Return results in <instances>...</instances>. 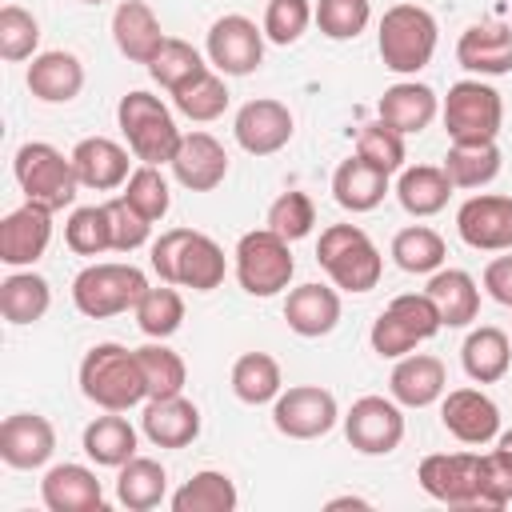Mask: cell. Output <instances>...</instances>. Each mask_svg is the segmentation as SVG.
Masks as SVG:
<instances>
[{
	"label": "cell",
	"instance_id": "obj_1",
	"mask_svg": "<svg viewBox=\"0 0 512 512\" xmlns=\"http://www.w3.org/2000/svg\"><path fill=\"white\" fill-rule=\"evenodd\" d=\"M152 272L164 280V284H180V288H192V292H212L224 284V272H228V260H224V248L196 232V228H168L160 232V240H152Z\"/></svg>",
	"mask_w": 512,
	"mask_h": 512
},
{
	"label": "cell",
	"instance_id": "obj_2",
	"mask_svg": "<svg viewBox=\"0 0 512 512\" xmlns=\"http://www.w3.org/2000/svg\"><path fill=\"white\" fill-rule=\"evenodd\" d=\"M80 392L104 412H128L140 400H148V384L136 352L112 340L88 348L80 360Z\"/></svg>",
	"mask_w": 512,
	"mask_h": 512
},
{
	"label": "cell",
	"instance_id": "obj_3",
	"mask_svg": "<svg viewBox=\"0 0 512 512\" xmlns=\"http://www.w3.org/2000/svg\"><path fill=\"white\" fill-rule=\"evenodd\" d=\"M316 264L340 292H372L384 272V256L360 224H328L316 244Z\"/></svg>",
	"mask_w": 512,
	"mask_h": 512
},
{
	"label": "cell",
	"instance_id": "obj_4",
	"mask_svg": "<svg viewBox=\"0 0 512 512\" xmlns=\"http://www.w3.org/2000/svg\"><path fill=\"white\" fill-rule=\"evenodd\" d=\"M376 48L388 72L396 76H416L420 68L432 64L436 52V20L420 4H392L380 20Z\"/></svg>",
	"mask_w": 512,
	"mask_h": 512
},
{
	"label": "cell",
	"instance_id": "obj_5",
	"mask_svg": "<svg viewBox=\"0 0 512 512\" xmlns=\"http://www.w3.org/2000/svg\"><path fill=\"white\" fill-rule=\"evenodd\" d=\"M116 120H120V132L132 148V156L140 164H172L176 148H180V128L172 120V112L160 104V96L152 92H124L120 104H116Z\"/></svg>",
	"mask_w": 512,
	"mask_h": 512
},
{
	"label": "cell",
	"instance_id": "obj_6",
	"mask_svg": "<svg viewBox=\"0 0 512 512\" xmlns=\"http://www.w3.org/2000/svg\"><path fill=\"white\" fill-rule=\"evenodd\" d=\"M12 172H16V184L20 192L48 208V212H60L76 200V188H80V176L72 168V156H64L60 148L44 144V140H28L16 148V160H12Z\"/></svg>",
	"mask_w": 512,
	"mask_h": 512
},
{
	"label": "cell",
	"instance_id": "obj_7",
	"mask_svg": "<svg viewBox=\"0 0 512 512\" xmlns=\"http://www.w3.org/2000/svg\"><path fill=\"white\" fill-rule=\"evenodd\" d=\"M144 292H148V276L136 264H116V260L88 264L72 280V304L88 320H108V316H120V312L136 308V300Z\"/></svg>",
	"mask_w": 512,
	"mask_h": 512
},
{
	"label": "cell",
	"instance_id": "obj_8",
	"mask_svg": "<svg viewBox=\"0 0 512 512\" xmlns=\"http://www.w3.org/2000/svg\"><path fill=\"white\" fill-rule=\"evenodd\" d=\"M232 256H236V280H240V288L248 296H260V300L284 292L288 280H292V272H296V260H292L288 240L276 236L268 224L244 232Z\"/></svg>",
	"mask_w": 512,
	"mask_h": 512
},
{
	"label": "cell",
	"instance_id": "obj_9",
	"mask_svg": "<svg viewBox=\"0 0 512 512\" xmlns=\"http://www.w3.org/2000/svg\"><path fill=\"white\" fill-rule=\"evenodd\" d=\"M444 132L452 144H480L496 140L504 124V100L492 84L484 80H456L444 96Z\"/></svg>",
	"mask_w": 512,
	"mask_h": 512
},
{
	"label": "cell",
	"instance_id": "obj_10",
	"mask_svg": "<svg viewBox=\"0 0 512 512\" xmlns=\"http://www.w3.org/2000/svg\"><path fill=\"white\" fill-rule=\"evenodd\" d=\"M420 488L448 508H480V456L476 452H432L416 468Z\"/></svg>",
	"mask_w": 512,
	"mask_h": 512
},
{
	"label": "cell",
	"instance_id": "obj_11",
	"mask_svg": "<svg viewBox=\"0 0 512 512\" xmlns=\"http://www.w3.org/2000/svg\"><path fill=\"white\" fill-rule=\"evenodd\" d=\"M336 420H340L336 396L320 384H296L272 400V424L288 440H316V436L332 432Z\"/></svg>",
	"mask_w": 512,
	"mask_h": 512
},
{
	"label": "cell",
	"instance_id": "obj_12",
	"mask_svg": "<svg viewBox=\"0 0 512 512\" xmlns=\"http://www.w3.org/2000/svg\"><path fill=\"white\" fill-rule=\"evenodd\" d=\"M344 436L360 456H388L404 440V412L392 396H360L344 416Z\"/></svg>",
	"mask_w": 512,
	"mask_h": 512
},
{
	"label": "cell",
	"instance_id": "obj_13",
	"mask_svg": "<svg viewBox=\"0 0 512 512\" xmlns=\"http://www.w3.org/2000/svg\"><path fill=\"white\" fill-rule=\"evenodd\" d=\"M264 28H256V20L240 16V12H228L220 16L212 28H208V40H204V52L212 60L216 72L224 76H248L260 68L264 60Z\"/></svg>",
	"mask_w": 512,
	"mask_h": 512
},
{
	"label": "cell",
	"instance_id": "obj_14",
	"mask_svg": "<svg viewBox=\"0 0 512 512\" xmlns=\"http://www.w3.org/2000/svg\"><path fill=\"white\" fill-rule=\"evenodd\" d=\"M456 232L476 252H512V196H468L456 208Z\"/></svg>",
	"mask_w": 512,
	"mask_h": 512
},
{
	"label": "cell",
	"instance_id": "obj_15",
	"mask_svg": "<svg viewBox=\"0 0 512 512\" xmlns=\"http://www.w3.org/2000/svg\"><path fill=\"white\" fill-rule=\"evenodd\" d=\"M232 132H236V144L248 152V156H272L280 152L292 132H296V120L288 112V104L272 100V96H260V100H248L236 120H232Z\"/></svg>",
	"mask_w": 512,
	"mask_h": 512
},
{
	"label": "cell",
	"instance_id": "obj_16",
	"mask_svg": "<svg viewBox=\"0 0 512 512\" xmlns=\"http://www.w3.org/2000/svg\"><path fill=\"white\" fill-rule=\"evenodd\" d=\"M440 424L460 444H492L500 436V408L480 388H452V392H444Z\"/></svg>",
	"mask_w": 512,
	"mask_h": 512
},
{
	"label": "cell",
	"instance_id": "obj_17",
	"mask_svg": "<svg viewBox=\"0 0 512 512\" xmlns=\"http://www.w3.org/2000/svg\"><path fill=\"white\" fill-rule=\"evenodd\" d=\"M52 240V212L24 200L16 212H8L0 220V260L8 268H28L44 256Z\"/></svg>",
	"mask_w": 512,
	"mask_h": 512
},
{
	"label": "cell",
	"instance_id": "obj_18",
	"mask_svg": "<svg viewBox=\"0 0 512 512\" xmlns=\"http://www.w3.org/2000/svg\"><path fill=\"white\" fill-rule=\"evenodd\" d=\"M56 452V428L40 412H16L0 424V460L8 468H40Z\"/></svg>",
	"mask_w": 512,
	"mask_h": 512
},
{
	"label": "cell",
	"instance_id": "obj_19",
	"mask_svg": "<svg viewBox=\"0 0 512 512\" xmlns=\"http://www.w3.org/2000/svg\"><path fill=\"white\" fill-rule=\"evenodd\" d=\"M172 176L188 188V192H212L224 184L228 176V152L216 136L208 132H184L180 148L172 156Z\"/></svg>",
	"mask_w": 512,
	"mask_h": 512
},
{
	"label": "cell",
	"instance_id": "obj_20",
	"mask_svg": "<svg viewBox=\"0 0 512 512\" xmlns=\"http://www.w3.org/2000/svg\"><path fill=\"white\" fill-rule=\"evenodd\" d=\"M388 392L400 408H428L436 400H444L448 392V372L440 356L428 352H408L396 360L392 376H388Z\"/></svg>",
	"mask_w": 512,
	"mask_h": 512
},
{
	"label": "cell",
	"instance_id": "obj_21",
	"mask_svg": "<svg viewBox=\"0 0 512 512\" xmlns=\"http://www.w3.org/2000/svg\"><path fill=\"white\" fill-rule=\"evenodd\" d=\"M456 60H460V68H468L476 76L512 72V28L500 24V20L468 24L456 40Z\"/></svg>",
	"mask_w": 512,
	"mask_h": 512
},
{
	"label": "cell",
	"instance_id": "obj_22",
	"mask_svg": "<svg viewBox=\"0 0 512 512\" xmlns=\"http://www.w3.org/2000/svg\"><path fill=\"white\" fill-rule=\"evenodd\" d=\"M40 500L48 512H104V488L84 464H56L40 480Z\"/></svg>",
	"mask_w": 512,
	"mask_h": 512
},
{
	"label": "cell",
	"instance_id": "obj_23",
	"mask_svg": "<svg viewBox=\"0 0 512 512\" xmlns=\"http://www.w3.org/2000/svg\"><path fill=\"white\" fill-rule=\"evenodd\" d=\"M128 152L132 148H124L108 136H84L72 148V168L80 176V188H92V192L124 188V180L132 176L128 172Z\"/></svg>",
	"mask_w": 512,
	"mask_h": 512
},
{
	"label": "cell",
	"instance_id": "obj_24",
	"mask_svg": "<svg viewBox=\"0 0 512 512\" xmlns=\"http://www.w3.org/2000/svg\"><path fill=\"white\" fill-rule=\"evenodd\" d=\"M112 40L116 48L132 60V64H152L156 52L164 48V32H160V20L156 12L144 4V0H120L116 12H112Z\"/></svg>",
	"mask_w": 512,
	"mask_h": 512
},
{
	"label": "cell",
	"instance_id": "obj_25",
	"mask_svg": "<svg viewBox=\"0 0 512 512\" xmlns=\"http://www.w3.org/2000/svg\"><path fill=\"white\" fill-rule=\"evenodd\" d=\"M28 92L44 104H68L80 96L84 88V64L76 52H64V48H52V52H40L32 56L28 64Z\"/></svg>",
	"mask_w": 512,
	"mask_h": 512
},
{
	"label": "cell",
	"instance_id": "obj_26",
	"mask_svg": "<svg viewBox=\"0 0 512 512\" xmlns=\"http://www.w3.org/2000/svg\"><path fill=\"white\" fill-rule=\"evenodd\" d=\"M440 112V100L428 84H416V80H400L392 88H384V96L376 100V116L396 128L400 136H416L424 132Z\"/></svg>",
	"mask_w": 512,
	"mask_h": 512
},
{
	"label": "cell",
	"instance_id": "obj_27",
	"mask_svg": "<svg viewBox=\"0 0 512 512\" xmlns=\"http://www.w3.org/2000/svg\"><path fill=\"white\" fill-rule=\"evenodd\" d=\"M284 320L304 340L328 336L340 324V296H336V288H328V284H300V288H292L288 300H284Z\"/></svg>",
	"mask_w": 512,
	"mask_h": 512
},
{
	"label": "cell",
	"instance_id": "obj_28",
	"mask_svg": "<svg viewBox=\"0 0 512 512\" xmlns=\"http://www.w3.org/2000/svg\"><path fill=\"white\" fill-rule=\"evenodd\" d=\"M140 428L156 448H188L200 436V408L184 396L148 400V408L140 416Z\"/></svg>",
	"mask_w": 512,
	"mask_h": 512
},
{
	"label": "cell",
	"instance_id": "obj_29",
	"mask_svg": "<svg viewBox=\"0 0 512 512\" xmlns=\"http://www.w3.org/2000/svg\"><path fill=\"white\" fill-rule=\"evenodd\" d=\"M444 328H468L480 316V288L464 268H436L424 284Z\"/></svg>",
	"mask_w": 512,
	"mask_h": 512
},
{
	"label": "cell",
	"instance_id": "obj_30",
	"mask_svg": "<svg viewBox=\"0 0 512 512\" xmlns=\"http://www.w3.org/2000/svg\"><path fill=\"white\" fill-rule=\"evenodd\" d=\"M448 196H452V180L444 168L436 164H412V168H400V180H396V200L408 216L424 220V216H436L448 208Z\"/></svg>",
	"mask_w": 512,
	"mask_h": 512
},
{
	"label": "cell",
	"instance_id": "obj_31",
	"mask_svg": "<svg viewBox=\"0 0 512 512\" xmlns=\"http://www.w3.org/2000/svg\"><path fill=\"white\" fill-rule=\"evenodd\" d=\"M332 196L344 212H372L388 196V172L372 168L360 156H348L332 172Z\"/></svg>",
	"mask_w": 512,
	"mask_h": 512
},
{
	"label": "cell",
	"instance_id": "obj_32",
	"mask_svg": "<svg viewBox=\"0 0 512 512\" xmlns=\"http://www.w3.org/2000/svg\"><path fill=\"white\" fill-rule=\"evenodd\" d=\"M460 364H464L468 380H476V384H496V380L508 372V364H512V340H508L500 328L480 324V328L468 332V340H464V348H460Z\"/></svg>",
	"mask_w": 512,
	"mask_h": 512
},
{
	"label": "cell",
	"instance_id": "obj_33",
	"mask_svg": "<svg viewBox=\"0 0 512 512\" xmlns=\"http://www.w3.org/2000/svg\"><path fill=\"white\" fill-rule=\"evenodd\" d=\"M116 472H120L116 476V500L128 512H148V508H156L168 496V472L152 456H132Z\"/></svg>",
	"mask_w": 512,
	"mask_h": 512
},
{
	"label": "cell",
	"instance_id": "obj_34",
	"mask_svg": "<svg viewBox=\"0 0 512 512\" xmlns=\"http://www.w3.org/2000/svg\"><path fill=\"white\" fill-rule=\"evenodd\" d=\"M80 444H84L88 460H96L100 468H120L136 456V428L120 412H104L84 428Z\"/></svg>",
	"mask_w": 512,
	"mask_h": 512
},
{
	"label": "cell",
	"instance_id": "obj_35",
	"mask_svg": "<svg viewBox=\"0 0 512 512\" xmlns=\"http://www.w3.org/2000/svg\"><path fill=\"white\" fill-rule=\"evenodd\" d=\"M500 148L496 140H480V144H452L444 152V172L452 180V188H484L500 176Z\"/></svg>",
	"mask_w": 512,
	"mask_h": 512
},
{
	"label": "cell",
	"instance_id": "obj_36",
	"mask_svg": "<svg viewBox=\"0 0 512 512\" xmlns=\"http://www.w3.org/2000/svg\"><path fill=\"white\" fill-rule=\"evenodd\" d=\"M52 304V288L36 272H12L0 284V312L8 324H36Z\"/></svg>",
	"mask_w": 512,
	"mask_h": 512
},
{
	"label": "cell",
	"instance_id": "obj_37",
	"mask_svg": "<svg viewBox=\"0 0 512 512\" xmlns=\"http://www.w3.org/2000/svg\"><path fill=\"white\" fill-rule=\"evenodd\" d=\"M444 256H448L444 236L428 224H408L392 236V260H396V268H404L412 276H432L444 264Z\"/></svg>",
	"mask_w": 512,
	"mask_h": 512
},
{
	"label": "cell",
	"instance_id": "obj_38",
	"mask_svg": "<svg viewBox=\"0 0 512 512\" xmlns=\"http://www.w3.org/2000/svg\"><path fill=\"white\" fill-rule=\"evenodd\" d=\"M236 484L216 472V468H204L196 472L192 480H184L176 492H172V512H232L236 508Z\"/></svg>",
	"mask_w": 512,
	"mask_h": 512
},
{
	"label": "cell",
	"instance_id": "obj_39",
	"mask_svg": "<svg viewBox=\"0 0 512 512\" xmlns=\"http://www.w3.org/2000/svg\"><path fill=\"white\" fill-rule=\"evenodd\" d=\"M136 324L148 340H168L180 324H184V296L176 292V284H148V292L136 300Z\"/></svg>",
	"mask_w": 512,
	"mask_h": 512
},
{
	"label": "cell",
	"instance_id": "obj_40",
	"mask_svg": "<svg viewBox=\"0 0 512 512\" xmlns=\"http://www.w3.org/2000/svg\"><path fill=\"white\" fill-rule=\"evenodd\" d=\"M136 360H140V372H144V384H148V400H164V396L184 392L188 368H184L180 352H172L164 340H152V344L136 348Z\"/></svg>",
	"mask_w": 512,
	"mask_h": 512
},
{
	"label": "cell",
	"instance_id": "obj_41",
	"mask_svg": "<svg viewBox=\"0 0 512 512\" xmlns=\"http://www.w3.org/2000/svg\"><path fill=\"white\" fill-rule=\"evenodd\" d=\"M280 364L268 352H244L232 364V392L244 404H268L280 396Z\"/></svg>",
	"mask_w": 512,
	"mask_h": 512
},
{
	"label": "cell",
	"instance_id": "obj_42",
	"mask_svg": "<svg viewBox=\"0 0 512 512\" xmlns=\"http://www.w3.org/2000/svg\"><path fill=\"white\" fill-rule=\"evenodd\" d=\"M208 64H204V56L188 44V40H164V48L156 52V60L148 64V76L164 88V92H180L184 84H192L200 72H204Z\"/></svg>",
	"mask_w": 512,
	"mask_h": 512
},
{
	"label": "cell",
	"instance_id": "obj_43",
	"mask_svg": "<svg viewBox=\"0 0 512 512\" xmlns=\"http://www.w3.org/2000/svg\"><path fill=\"white\" fill-rule=\"evenodd\" d=\"M172 104H176L180 116H188L196 124H208V120L224 116V108H228V84L212 68H204L192 84H184L180 92H172Z\"/></svg>",
	"mask_w": 512,
	"mask_h": 512
},
{
	"label": "cell",
	"instance_id": "obj_44",
	"mask_svg": "<svg viewBox=\"0 0 512 512\" xmlns=\"http://www.w3.org/2000/svg\"><path fill=\"white\" fill-rule=\"evenodd\" d=\"M144 220H164L168 216V208H172V192H168V180H164V172L156 168V164H140V168H132V176L124 180V192H120Z\"/></svg>",
	"mask_w": 512,
	"mask_h": 512
},
{
	"label": "cell",
	"instance_id": "obj_45",
	"mask_svg": "<svg viewBox=\"0 0 512 512\" xmlns=\"http://www.w3.org/2000/svg\"><path fill=\"white\" fill-rule=\"evenodd\" d=\"M64 244L76 252V256H100L112 248V228H108V212L104 204H88V208H76L64 224Z\"/></svg>",
	"mask_w": 512,
	"mask_h": 512
},
{
	"label": "cell",
	"instance_id": "obj_46",
	"mask_svg": "<svg viewBox=\"0 0 512 512\" xmlns=\"http://www.w3.org/2000/svg\"><path fill=\"white\" fill-rule=\"evenodd\" d=\"M268 228L276 236H284L288 244L292 240H304L312 228H316V204L308 192H280L272 204H268Z\"/></svg>",
	"mask_w": 512,
	"mask_h": 512
},
{
	"label": "cell",
	"instance_id": "obj_47",
	"mask_svg": "<svg viewBox=\"0 0 512 512\" xmlns=\"http://www.w3.org/2000/svg\"><path fill=\"white\" fill-rule=\"evenodd\" d=\"M36 44H40L36 16L28 8H20V4H4L0 8V56L8 64H16V60L36 56Z\"/></svg>",
	"mask_w": 512,
	"mask_h": 512
},
{
	"label": "cell",
	"instance_id": "obj_48",
	"mask_svg": "<svg viewBox=\"0 0 512 512\" xmlns=\"http://www.w3.org/2000/svg\"><path fill=\"white\" fill-rule=\"evenodd\" d=\"M372 20V0H320L316 28L328 40H356Z\"/></svg>",
	"mask_w": 512,
	"mask_h": 512
},
{
	"label": "cell",
	"instance_id": "obj_49",
	"mask_svg": "<svg viewBox=\"0 0 512 512\" xmlns=\"http://www.w3.org/2000/svg\"><path fill=\"white\" fill-rule=\"evenodd\" d=\"M356 156L368 160L372 168H380V172L392 176V172L404 168V136H400L396 128H388L384 120L364 124L360 136H356Z\"/></svg>",
	"mask_w": 512,
	"mask_h": 512
},
{
	"label": "cell",
	"instance_id": "obj_50",
	"mask_svg": "<svg viewBox=\"0 0 512 512\" xmlns=\"http://www.w3.org/2000/svg\"><path fill=\"white\" fill-rule=\"evenodd\" d=\"M312 20H316V8L308 0H268V8H264V36L272 44L288 48V44H296L308 32Z\"/></svg>",
	"mask_w": 512,
	"mask_h": 512
},
{
	"label": "cell",
	"instance_id": "obj_51",
	"mask_svg": "<svg viewBox=\"0 0 512 512\" xmlns=\"http://www.w3.org/2000/svg\"><path fill=\"white\" fill-rule=\"evenodd\" d=\"M368 340H372V352L384 356V360H400V356L416 352V344H424V340L416 336V328H412L400 312H392V308H384V312L372 320Z\"/></svg>",
	"mask_w": 512,
	"mask_h": 512
},
{
	"label": "cell",
	"instance_id": "obj_52",
	"mask_svg": "<svg viewBox=\"0 0 512 512\" xmlns=\"http://www.w3.org/2000/svg\"><path fill=\"white\" fill-rule=\"evenodd\" d=\"M512 504V456L504 448H492L480 456V508L496 512Z\"/></svg>",
	"mask_w": 512,
	"mask_h": 512
},
{
	"label": "cell",
	"instance_id": "obj_53",
	"mask_svg": "<svg viewBox=\"0 0 512 512\" xmlns=\"http://www.w3.org/2000/svg\"><path fill=\"white\" fill-rule=\"evenodd\" d=\"M104 212H108V228H112V252H136L140 244H148L152 220H144L124 196H112L104 204Z\"/></svg>",
	"mask_w": 512,
	"mask_h": 512
},
{
	"label": "cell",
	"instance_id": "obj_54",
	"mask_svg": "<svg viewBox=\"0 0 512 512\" xmlns=\"http://www.w3.org/2000/svg\"><path fill=\"white\" fill-rule=\"evenodd\" d=\"M392 312H400L412 328H416V336L420 340H432L440 328H444V320H440V312H436V304H432V296L428 292H404V296H392V304H388Z\"/></svg>",
	"mask_w": 512,
	"mask_h": 512
},
{
	"label": "cell",
	"instance_id": "obj_55",
	"mask_svg": "<svg viewBox=\"0 0 512 512\" xmlns=\"http://www.w3.org/2000/svg\"><path fill=\"white\" fill-rule=\"evenodd\" d=\"M484 292H488L496 304L512 308V256L488 260V268H484Z\"/></svg>",
	"mask_w": 512,
	"mask_h": 512
},
{
	"label": "cell",
	"instance_id": "obj_56",
	"mask_svg": "<svg viewBox=\"0 0 512 512\" xmlns=\"http://www.w3.org/2000/svg\"><path fill=\"white\" fill-rule=\"evenodd\" d=\"M368 508V500H360V496H340V500H328V508Z\"/></svg>",
	"mask_w": 512,
	"mask_h": 512
},
{
	"label": "cell",
	"instance_id": "obj_57",
	"mask_svg": "<svg viewBox=\"0 0 512 512\" xmlns=\"http://www.w3.org/2000/svg\"><path fill=\"white\" fill-rule=\"evenodd\" d=\"M496 448H504V452H508V456H512V428H508V432H500V436H496Z\"/></svg>",
	"mask_w": 512,
	"mask_h": 512
},
{
	"label": "cell",
	"instance_id": "obj_58",
	"mask_svg": "<svg viewBox=\"0 0 512 512\" xmlns=\"http://www.w3.org/2000/svg\"><path fill=\"white\" fill-rule=\"evenodd\" d=\"M84 4H104V0H84Z\"/></svg>",
	"mask_w": 512,
	"mask_h": 512
}]
</instances>
